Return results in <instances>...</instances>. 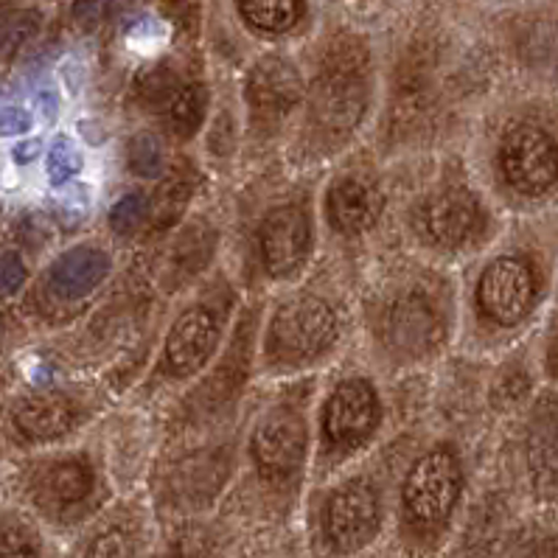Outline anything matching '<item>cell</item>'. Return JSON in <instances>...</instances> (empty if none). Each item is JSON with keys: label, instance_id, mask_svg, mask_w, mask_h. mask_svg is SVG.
Listing matches in <instances>:
<instances>
[{"label": "cell", "instance_id": "obj_31", "mask_svg": "<svg viewBox=\"0 0 558 558\" xmlns=\"http://www.w3.org/2000/svg\"><path fill=\"white\" fill-rule=\"evenodd\" d=\"M32 112L21 105H7L0 107V135H23V132L32 130Z\"/></svg>", "mask_w": 558, "mask_h": 558}, {"label": "cell", "instance_id": "obj_20", "mask_svg": "<svg viewBox=\"0 0 558 558\" xmlns=\"http://www.w3.org/2000/svg\"><path fill=\"white\" fill-rule=\"evenodd\" d=\"M244 21L258 32H290L303 14V0H236Z\"/></svg>", "mask_w": 558, "mask_h": 558}, {"label": "cell", "instance_id": "obj_10", "mask_svg": "<svg viewBox=\"0 0 558 558\" xmlns=\"http://www.w3.org/2000/svg\"><path fill=\"white\" fill-rule=\"evenodd\" d=\"M379 418V401L368 381L349 379L335 390L326 410V433L340 447L368 438Z\"/></svg>", "mask_w": 558, "mask_h": 558}, {"label": "cell", "instance_id": "obj_13", "mask_svg": "<svg viewBox=\"0 0 558 558\" xmlns=\"http://www.w3.org/2000/svg\"><path fill=\"white\" fill-rule=\"evenodd\" d=\"M303 96V80L292 62L267 57L256 62L247 76V99L264 116H281L292 110Z\"/></svg>", "mask_w": 558, "mask_h": 558}, {"label": "cell", "instance_id": "obj_15", "mask_svg": "<svg viewBox=\"0 0 558 558\" xmlns=\"http://www.w3.org/2000/svg\"><path fill=\"white\" fill-rule=\"evenodd\" d=\"M381 214V194L362 178H345L329 191V217L340 233H365Z\"/></svg>", "mask_w": 558, "mask_h": 558}, {"label": "cell", "instance_id": "obj_21", "mask_svg": "<svg viewBox=\"0 0 558 558\" xmlns=\"http://www.w3.org/2000/svg\"><path fill=\"white\" fill-rule=\"evenodd\" d=\"M43 542L40 533L34 531L23 519H3L0 522V558H40Z\"/></svg>", "mask_w": 558, "mask_h": 558}, {"label": "cell", "instance_id": "obj_26", "mask_svg": "<svg viewBox=\"0 0 558 558\" xmlns=\"http://www.w3.org/2000/svg\"><path fill=\"white\" fill-rule=\"evenodd\" d=\"M76 171H82L80 149H76L68 138L53 141L51 151H48V180H51L53 185H62L68 183Z\"/></svg>", "mask_w": 558, "mask_h": 558}, {"label": "cell", "instance_id": "obj_22", "mask_svg": "<svg viewBox=\"0 0 558 558\" xmlns=\"http://www.w3.org/2000/svg\"><path fill=\"white\" fill-rule=\"evenodd\" d=\"M126 163L130 169L138 174V178H160L163 171V149H160V141L149 132H141L130 141V149H126Z\"/></svg>", "mask_w": 558, "mask_h": 558}, {"label": "cell", "instance_id": "obj_5", "mask_svg": "<svg viewBox=\"0 0 558 558\" xmlns=\"http://www.w3.org/2000/svg\"><path fill=\"white\" fill-rule=\"evenodd\" d=\"M141 96L180 138H191L203 124L208 105L203 85L183 80L171 68H155L146 73L141 82Z\"/></svg>", "mask_w": 558, "mask_h": 558}, {"label": "cell", "instance_id": "obj_30", "mask_svg": "<svg viewBox=\"0 0 558 558\" xmlns=\"http://www.w3.org/2000/svg\"><path fill=\"white\" fill-rule=\"evenodd\" d=\"M174 558H214V547L205 533L185 531L174 542Z\"/></svg>", "mask_w": 558, "mask_h": 558}, {"label": "cell", "instance_id": "obj_27", "mask_svg": "<svg viewBox=\"0 0 558 558\" xmlns=\"http://www.w3.org/2000/svg\"><path fill=\"white\" fill-rule=\"evenodd\" d=\"M87 558H135V547H132V538L124 531L112 527V531L101 533L93 542Z\"/></svg>", "mask_w": 558, "mask_h": 558}, {"label": "cell", "instance_id": "obj_25", "mask_svg": "<svg viewBox=\"0 0 558 558\" xmlns=\"http://www.w3.org/2000/svg\"><path fill=\"white\" fill-rule=\"evenodd\" d=\"M185 203H189V185H185L183 180H171V183H166L163 189L158 191V199L149 203L155 225H158V228H166V225L174 222L180 210L185 208Z\"/></svg>", "mask_w": 558, "mask_h": 558}, {"label": "cell", "instance_id": "obj_32", "mask_svg": "<svg viewBox=\"0 0 558 558\" xmlns=\"http://www.w3.org/2000/svg\"><path fill=\"white\" fill-rule=\"evenodd\" d=\"M556 556H558L556 542H550V538H538V542L527 545L519 558H556Z\"/></svg>", "mask_w": 558, "mask_h": 558}, {"label": "cell", "instance_id": "obj_23", "mask_svg": "<svg viewBox=\"0 0 558 558\" xmlns=\"http://www.w3.org/2000/svg\"><path fill=\"white\" fill-rule=\"evenodd\" d=\"M40 28V14L37 12H17L9 21L0 23V60H12L34 34Z\"/></svg>", "mask_w": 558, "mask_h": 558}, {"label": "cell", "instance_id": "obj_4", "mask_svg": "<svg viewBox=\"0 0 558 558\" xmlns=\"http://www.w3.org/2000/svg\"><path fill=\"white\" fill-rule=\"evenodd\" d=\"M460 492L458 460L438 449L429 452L410 469L404 483V506L421 525H438L452 511Z\"/></svg>", "mask_w": 558, "mask_h": 558}, {"label": "cell", "instance_id": "obj_16", "mask_svg": "<svg viewBox=\"0 0 558 558\" xmlns=\"http://www.w3.org/2000/svg\"><path fill=\"white\" fill-rule=\"evenodd\" d=\"M435 312L429 310V303L418 295L401 298L393 303L388 323H385V335H388L390 349L401 351V354H421L435 342Z\"/></svg>", "mask_w": 558, "mask_h": 558}, {"label": "cell", "instance_id": "obj_7", "mask_svg": "<svg viewBox=\"0 0 558 558\" xmlns=\"http://www.w3.org/2000/svg\"><path fill=\"white\" fill-rule=\"evenodd\" d=\"M306 454V424L298 410H276L253 435V458L267 477H287Z\"/></svg>", "mask_w": 558, "mask_h": 558}, {"label": "cell", "instance_id": "obj_17", "mask_svg": "<svg viewBox=\"0 0 558 558\" xmlns=\"http://www.w3.org/2000/svg\"><path fill=\"white\" fill-rule=\"evenodd\" d=\"M110 272V258L96 247L68 250L51 267V290L68 301L90 295Z\"/></svg>", "mask_w": 558, "mask_h": 558}, {"label": "cell", "instance_id": "obj_2", "mask_svg": "<svg viewBox=\"0 0 558 558\" xmlns=\"http://www.w3.org/2000/svg\"><path fill=\"white\" fill-rule=\"evenodd\" d=\"M337 335V317L320 298H295L278 310L269 329V351L278 360H310Z\"/></svg>", "mask_w": 558, "mask_h": 558}, {"label": "cell", "instance_id": "obj_19", "mask_svg": "<svg viewBox=\"0 0 558 558\" xmlns=\"http://www.w3.org/2000/svg\"><path fill=\"white\" fill-rule=\"evenodd\" d=\"M93 488V469L85 460H65L48 469L43 477V497H48L53 506H76L90 494Z\"/></svg>", "mask_w": 558, "mask_h": 558}, {"label": "cell", "instance_id": "obj_24", "mask_svg": "<svg viewBox=\"0 0 558 558\" xmlns=\"http://www.w3.org/2000/svg\"><path fill=\"white\" fill-rule=\"evenodd\" d=\"M146 217H149V197L135 191V194H126V197H121L119 203L112 205L110 225L116 233L126 236L132 230H138Z\"/></svg>", "mask_w": 558, "mask_h": 558}, {"label": "cell", "instance_id": "obj_9", "mask_svg": "<svg viewBox=\"0 0 558 558\" xmlns=\"http://www.w3.org/2000/svg\"><path fill=\"white\" fill-rule=\"evenodd\" d=\"M310 253V219L295 205L276 208L262 225L264 267L272 276H290Z\"/></svg>", "mask_w": 558, "mask_h": 558}, {"label": "cell", "instance_id": "obj_3", "mask_svg": "<svg viewBox=\"0 0 558 558\" xmlns=\"http://www.w3.org/2000/svg\"><path fill=\"white\" fill-rule=\"evenodd\" d=\"M499 166L511 189L542 194L558 180V144L542 126L519 124L502 141Z\"/></svg>", "mask_w": 558, "mask_h": 558}, {"label": "cell", "instance_id": "obj_29", "mask_svg": "<svg viewBox=\"0 0 558 558\" xmlns=\"http://www.w3.org/2000/svg\"><path fill=\"white\" fill-rule=\"evenodd\" d=\"M116 0H73V17L85 28H96L110 17Z\"/></svg>", "mask_w": 558, "mask_h": 558}, {"label": "cell", "instance_id": "obj_12", "mask_svg": "<svg viewBox=\"0 0 558 558\" xmlns=\"http://www.w3.org/2000/svg\"><path fill=\"white\" fill-rule=\"evenodd\" d=\"M483 225V210L466 189L440 191L424 205V228L440 244L458 247L469 242Z\"/></svg>", "mask_w": 558, "mask_h": 558}, {"label": "cell", "instance_id": "obj_34", "mask_svg": "<svg viewBox=\"0 0 558 558\" xmlns=\"http://www.w3.org/2000/svg\"><path fill=\"white\" fill-rule=\"evenodd\" d=\"M166 3H169V7H174V9H180V7H191L194 0H166Z\"/></svg>", "mask_w": 558, "mask_h": 558}, {"label": "cell", "instance_id": "obj_1", "mask_svg": "<svg viewBox=\"0 0 558 558\" xmlns=\"http://www.w3.org/2000/svg\"><path fill=\"white\" fill-rule=\"evenodd\" d=\"M368 51L356 37L342 34L326 51L312 93L315 121L331 135H349L368 107Z\"/></svg>", "mask_w": 558, "mask_h": 558}, {"label": "cell", "instance_id": "obj_11", "mask_svg": "<svg viewBox=\"0 0 558 558\" xmlns=\"http://www.w3.org/2000/svg\"><path fill=\"white\" fill-rule=\"evenodd\" d=\"M219 342V320L208 310H191L174 323L166 340V368L174 376H191L203 368Z\"/></svg>", "mask_w": 558, "mask_h": 558}, {"label": "cell", "instance_id": "obj_28", "mask_svg": "<svg viewBox=\"0 0 558 558\" xmlns=\"http://www.w3.org/2000/svg\"><path fill=\"white\" fill-rule=\"evenodd\" d=\"M26 278V264L21 262L17 253H3V256H0V295H14V292H21Z\"/></svg>", "mask_w": 558, "mask_h": 558}, {"label": "cell", "instance_id": "obj_14", "mask_svg": "<svg viewBox=\"0 0 558 558\" xmlns=\"http://www.w3.org/2000/svg\"><path fill=\"white\" fill-rule=\"evenodd\" d=\"M527 463L542 494L558 492V399L550 396L536 408L527 435Z\"/></svg>", "mask_w": 558, "mask_h": 558}, {"label": "cell", "instance_id": "obj_8", "mask_svg": "<svg viewBox=\"0 0 558 558\" xmlns=\"http://www.w3.org/2000/svg\"><path fill=\"white\" fill-rule=\"evenodd\" d=\"M379 527V499L368 483H351L331 497L326 511V531L337 550H356L368 545Z\"/></svg>", "mask_w": 558, "mask_h": 558}, {"label": "cell", "instance_id": "obj_18", "mask_svg": "<svg viewBox=\"0 0 558 558\" xmlns=\"http://www.w3.org/2000/svg\"><path fill=\"white\" fill-rule=\"evenodd\" d=\"M14 424L26 438L51 440L71 429L73 410L62 396H34L14 410Z\"/></svg>", "mask_w": 558, "mask_h": 558}, {"label": "cell", "instance_id": "obj_6", "mask_svg": "<svg viewBox=\"0 0 558 558\" xmlns=\"http://www.w3.org/2000/svg\"><path fill=\"white\" fill-rule=\"evenodd\" d=\"M533 295H536V278L522 258H497L483 272L477 287L480 310L502 326L522 320L531 310Z\"/></svg>", "mask_w": 558, "mask_h": 558}, {"label": "cell", "instance_id": "obj_33", "mask_svg": "<svg viewBox=\"0 0 558 558\" xmlns=\"http://www.w3.org/2000/svg\"><path fill=\"white\" fill-rule=\"evenodd\" d=\"M37 149H40V144H37V141H28V144L14 146V160H17V163H28V160L37 158Z\"/></svg>", "mask_w": 558, "mask_h": 558}]
</instances>
